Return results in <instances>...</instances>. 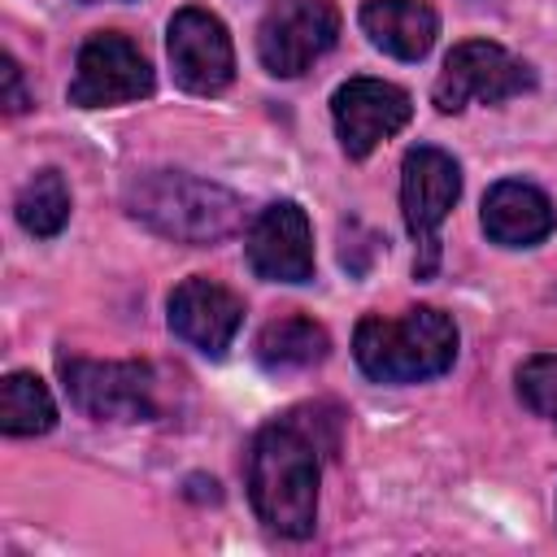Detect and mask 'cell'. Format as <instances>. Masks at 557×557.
<instances>
[{
  "mask_svg": "<svg viewBox=\"0 0 557 557\" xmlns=\"http://www.w3.org/2000/svg\"><path fill=\"white\" fill-rule=\"evenodd\" d=\"M339 444V413L331 405H300L265 422L248 448V500L257 518L287 535L305 540L318 527V474L322 457Z\"/></svg>",
  "mask_w": 557,
  "mask_h": 557,
  "instance_id": "1",
  "label": "cell"
},
{
  "mask_svg": "<svg viewBox=\"0 0 557 557\" xmlns=\"http://www.w3.org/2000/svg\"><path fill=\"white\" fill-rule=\"evenodd\" d=\"M122 209L161 239L209 248L244 226V200L187 170H144L122 187Z\"/></svg>",
  "mask_w": 557,
  "mask_h": 557,
  "instance_id": "2",
  "label": "cell"
},
{
  "mask_svg": "<svg viewBox=\"0 0 557 557\" xmlns=\"http://www.w3.org/2000/svg\"><path fill=\"white\" fill-rule=\"evenodd\" d=\"M352 357L374 383H426L457 361V322L435 305H413L400 318L366 313L352 331Z\"/></svg>",
  "mask_w": 557,
  "mask_h": 557,
  "instance_id": "3",
  "label": "cell"
},
{
  "mask_svg": "<svg viewBox=\"0 0 557 557\" xmlns=\"http://www.w3.org/2000/svg\"><path fill=\"white\" fill-rule=\"evenodd\" d=\"M457 196H461V165L444 148L418 144L405 152V161H400V213H405V226L418 244V261H413L418 278H431L440 265V226L453 213Z\"/></svg>",
  "mask_w": 557,
  "mask_h": 557,
  "instance_id": "4",
  "label": "cell"
},
{
  "mask_svg": "<svg viewBox=\"0 0 557 557\" xmlns=\"http://www.w3.org/2000/svg\"><path fill=\"white\" fill-rule=\"evenodd\" d=\"M65 396L78 413L96 422H152L157 405V374L148 361H91V357H61L57 361Z\"/></svg>",
  "mask_w": 557,
  "mask_h": 557,
  "instance_id": "5",
  "label": "cell"
},
{
  "mask_svg": "<svg viewBox=\"0 0 557 557\" xmlns=\"http://www.w3.org/2000/svg\"><path fill=\"white\" fill-rule=\"evenodd\" d=\"M535 87V70L492 39H461L444 57V70L431 87L440 113H461L466 104H500Z\"/></svg>",
  "mask_w": 557,
  "mask_h": 557,
  "instance_id": "6",
  "label": "cell"
},
{
  "mask_svg": "<svg viewBox=\"0 0 557 557\" xmlns=\"http://www.w3.org/2000/svg\"><path fill=\"white\" fill-rule=\"evenodd\" d=\"M339 39V9L331 0H274L257 26V57L274 78L313 70Z\"/></svg>",
  "mask_w": 557,
  "mask_h": 557,
  "instance_id": "7",
  "label": "cell"
},
{
  "mask_svg": "<svg viewBox=\"0 0 557 557\" xmlns=\"http://www.w3.org/2000/svg\"><path fill=\"white\" fill-rule=\"evenodd\" d=\"M157 78L144 57V48L122 30H96L74 61L70 104L78 109H113L152 96Z\"/></svg>",
  "mask_w": 557,
  "mask_h": 557,
  "instance_id": "8",
  "label": "cell"
},
{
  "mask_svg": "<svg viewBox=\"0 0 557 557\" xmlns=\"http://www.w3.org/2000/svg\"><path fill=\"white\" fill-rule=\"evenodd\" d=\"M165 52H170L174 83L183 91H191V96H218L235 78L231 35H226L222 17L209 13V9H200V4H187V9H178L170 17Z\"/></svg>",
  "mask_w": 557,
  "mask_h": 557,
  "instance_id": "9",
  "label": "cell"
},
{
  "mask_svg": "<svg viewBox=\"0 0 557 557\" xmlns=\"http://www.w3.org/2000/svg\"><path fill=\"white\" fill-rule=\"evenodd\" d=\"M331 117H335V135H339L344 157L366 161L383 139H392L400 126H409L413 100L396 83L357 74V78H348V83L335 87Z\"/></svg>",
  "mask_w": 557,
  "mask_h": 557,
  "instance_id": "10",
  "label": "cell"
},
{
  "mask_svg": "<svg viewBox=\"0 0 557 557\" xmlns=\"http://www.w3.org/2000/svg\"><path fill=\"white\" fill-rule=\"evenodd\" d=\"M248 265L265 283H309L313 278V226L296 200L265 205L244 239Z\"/></svg>",
  "mask_w": 557,
  "mask_h": 557,
  "instance_id": "11",
  "label": "cell"
},
{
  "mask_svg": "<svg viewBox=\"0 0 557 557\" xmlns=\"http://www.w3.org/2000/svg\"><path fill=\"white\" fill-rule=\"evenodd\" d=\"M165 318L183 344H191L205 357H222L244 326V300L231 287H222L205 274H191L170 292Z\"/></svg>",
  "mask_w": 557,
  "mask_h": 557,
  "instance_id": "12",
  "label": "cell"
},
{
  "mask_svg": "<svg viewBox=\"0 0 557 557\" xmlns=\"http://www.w3.org/2000/svg\"><path fill=\"white\" fill-rule=\"evenodd\" d=\"M557 231L553 200L522 183V178H500L483 196V235L500 248H535Z\"/></svg>",
  "mask_w": 557,
  "mask_h": 557,
  "instance_id": "13",
  "label": "cell"
},
{
  "mask_svg": "<svg viewBox=\"0 0 557 557\" xmlns=\"http://www.w3.org/2000/svg\"><path fill=\"white\" fill-rule=\"evenodd\" d=\"M361 30L387 57L422 61L440 35V17L426 0H366L361 4Z\"/></svg>",
  "mask_w": 557,
  "mask_h": 557,
  "instance_id": "14",
  "label": "cell"
},
{
  "mask_svg": "<svg viewBox=\"0 0 557 557\" xmlns=\"http://www.w3.org/2000/svg\"><path fill=\"white\" fill-rule=\"evenodd\" d=\"M257 361L270 370V374H292V370H313L326 361L331 352V335L322 322L305 318V313H287V318H274L257 331V344H252Z\"/></svg>",
  "mask_w": 557,
  "mask_h": 557,
  "instance_id": "15",
  "label": "cell"
},
{
  "mask_svg": "<svg viewBox=\"0 0 557 557\" xmlns=\"http://www.w3.org/2000/svg\"><path fill=\"white\" fill-rule=\"evenodd\" d=\"M57 426V400L30 370H13L0 383V431L4 435H44Z\"/></svg>",
  "mask_w": 557,
  "mask_h": 557,
  "instance_id": "16",
  "label": "cell"
},
{
  "mask_svg": "<svg viewBox=\"0 0 557 557\" xmlns=\"http://www.w3.org/2000/svg\"><path fill=\"white\" fill-rule=\"evenodd\" d=\"M13 213H17V226L35 239H52L61 235V226L70 222V187L57 170H39L22 183L17 200H13Z\"/></svg>",
  "mask_w": 557,
  "mask_h": 557,
  "instance_id": "17",
  "label": "cell"
},
{
  "mask_svg": "<svg viewBox=\"0 0 557 557\" xmlns=\"http://www.w3.org/2000/svg\"><path fill=\"white\" fill-rule=\"evenodd\" d=\"M518 396L531 413L557 422V352H535L518 366Z\"/></svg>",
  "mask_w": 557,
  "mask_h": 557,
  "instance_id": "18",
  "label": "cell"
},
{
  "mask_svg": "<svg viewBox=\"0 0 557 557\" xmlns=\"http://www.w3.org/2000/svg\"><path fill=\"white\" fill-rule=\"evenodd\" d=\"M0 83H4L0 104H4V113H9V117L26 113V109L35 104V100H30V91H26V83H22V65H17L13 57H4V61H0Z\"/></svg>",
  "mask_w": 557,
  "mask_h": 557,
  "instance_id": "19",
  "label": "cell"
},
{
  "mask_svg": "<svg viewBox=\"0 0 557 557\" xmlns=\"http://www.w3.org/2000/svg\"><path fill=\"white\" fill-rule=\"evenodd\" d=\"M78 4H96V0H78Z\"/></svg>",
  "mask_w": 557,
  "mask_h": 557,
  "instance_id": "20",
  "label": "cell"
}]
</instances>
